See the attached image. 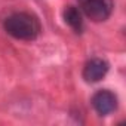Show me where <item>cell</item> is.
Here are the masks:
<instances>
[{
	"label": "cell",
	"instance_id": "cell-1",
	"mask_svg": "<svg viewBox=\"0 0 126 126\" xmlns=\"http://www.w3.org/2000/svg\"><path fill=\"white\" fill-rule=\"evenodd\" d=\"M3 30L14 39L22 42H33L42 33L39 18L30 12H14L3 21Z\"/></svg>",
	"mask_w": 126,
	"mask_h": 126
},
{
	"label": "cell",
	"instance_id": "cell-2",
	"mask_svg": "<svg viewBox=\"0 0 126 126\" xmlns=\"http://www.w3.org/2000/svg\"><path fill=\"white\" fill-rule=\"evenodd\" d=\"M80 11L94 22H104L113 14V0H82L79 2Z\"/></svg>",
	"mask_w": 126,
	"mask_h": 126
},
{
	"label": "cell",
	"instance_id": "cell-3",
	"mask_svg": "<svg viewBox=\"0 0 126 126\" xmlns=\"http://www.w3.org/2000/svg\"><path fill=\"white\" fill-rule=\"evenodd\" d=\"M91 104L99 116H108L117 110L119 99L114 92H111L108 89H99L92 95Z\"/></svg>",
	"mask_w": 126,
	"mask_h": 126
},
{
	"label": "cell",
	"instance_id": "cell-4",
	"mask_svg": "<svg viewBox=\"0 0 126 126\" xmlns=\"http://www.w3.org/2000/svg\"><path fill=\"white\" fill-rule=\"evenodd\" d=\"M108 70H110V65H108V62L105 59L92 58L85 64L83 71H82V77L88 83H96V82L102 80L107 76Z\"/></svg>",
	"mask_w": 126,
	"mask_h": 126
},
{
	"label": "cell",
	"instance_id": "cell-5",
	"mask_svg": "<svg viewBox=\"0 0 126 126\" xmlns=\"http://www.w3.org/2000/svg\"><path fill=\"white\" fill-rule=\"evenodd\" d=\"M62 18L64 22L77 34H82L85 30V21H83V14L79 8L76 6H65L62 11Z\"/></svg>",
	"mask_w": 126,
	"mask_h": 126
},
{
	"label": "cell",
	"instance_id": "cell-6",
	"mask_svg": "<svg viewBox=\"0 0 126 126\" xmlns=\"http://www.w3.org/2000/svg\"><path fill=\"white\" fill-rule=\"evenodd\" d=\"M79 2H82V0H77V3H79Z\"/></svg>",
	"mask_w": 126,
	"mask_h": 126
}]
</instances>
